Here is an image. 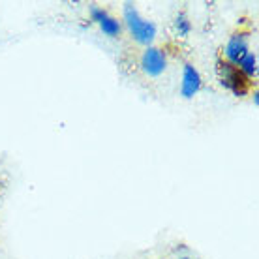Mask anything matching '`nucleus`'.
Listing matches in <instances>:
<instances>
[{
    "label": "nucleus",
    "mask_w": 259,
    "mask_h": 259,
    "mask_svg": "<svg viewBox=\"0 0 259 259\" xmlns=\"http://www.w3.org/2000/svg\"><path fill=\"white\" fill-rule=\"evenodd\" d=\"M122 19H124L126 28H128L130 36H132V39H134L136 44L145 46V47L152 46V41H154L156 36H158V26H156V23H152V21L145 19L134 2H126V4H124Z\"/></svg>",
    "instance_id": "obj_1"
},
{
    "label": "nucleus",
    "mask_w": 259,
    "mask_h": 259,
    "mask_svg": "<svg viewBox=\"0 0 259 259\" xmlns=\"http://www.w3.org/2000/svg\"><path fill=\"white\" fill-rule=\"evenodd\" d=\"M216 75H218V83H220L222 89L229 91L235 98L248 96L252 81H248L239 71L237 66L229 64L224 59H218L216 60Z\"/></svg>",
    "instance_id": "obj_2"
},
{
    "label": "nucleus",
    "mask_w": 259,
    "mask_h": 259,
    "mask_svg": "<svg viewBox=\"0 0 259 259\" xmlns=\"http://www.w3.org/2000/svg\"><path fill=\"white\" fill-rule=\"evenodd\" d=\"M139 66H141L145 75L160 77V75H163V71L167 70V55L162 47H145L141 53V59H139Z\"/></svg>",
    "instance_id": "obj_3"
},
{
    "label": "nucleus",
    "mask_w": 259,
    "mask_h": 259,
    "mask_svg": "<svg viewBox=\"0 0 259 259\" xmlns=\"http://www.w3.org/2000/svg\"><path fill=\"white\" fill-rule=\"evenodd\" d=\"M222 53H224V60L226 62L237 66L240 62V59L250 53V34L242 32V30L231 34Z\"/></svg>",
    "instance_id": "obj_4"
},
{
    "label": "nucleus",
    "mask_w": 259,
    "mask_h": 259,
    "mask_svg": "<svg viewBox=\"0 0 259 259\" xmlns=\"http://www.w3.org/2000/svg\"><path fill=\"white\" fill-rule=\"evenodd\" d=\"M203 89V77H201L199 70L194 64L182 66V77H181V96L186 100H192L194 96L199 94Z\"/></svg>",
    "instance_id": "obj_5"
},
{
    "label": "nucleus",
    "mask_w": 259,
    "mask_h": 259,
    "mask_svg": "<svg viewBox=\"0 0 259 259\" xmlns=\"http://www.w3.org/2000/svg\"><path fill=\"white\" fill-rule=\"evenodd\" d=\"M237 68H239V71L248 79V81L255 79V77H257V73H259L257 55H255L253 51H250L248 55H244V57L240 59V62L237 64Z\"/></svg>",
    "instance_id": "obj_6"
},
{
    "label": "nucleus",
    "mask_w": 259,
    "mask_h": 259,
    "mask_svg": "<svg viewBox=\"0 0 259 259\" xmlns=\"http://www.w3.org/2000/svg\"><path fill=\"white\" fill-rule=\"evenodd\" d=\"M100 26V30L105 34V36H109V38H118L120 32H122V23L117 19V17H113V15H107L105 19H102L98 23Z\"/></svg>",
    "instance_id": "obj_7"
},
{
    "label": "nucleus",
    "mask_w": 259,
    "mask_h": 259,
    "mask_svg": "<svg viewBox=\"0 0 259 259\" xmlns=\"http://www.w3.org/2000/svg\"><path fill=\"white\" fill-rule=\"evenodd\" d=\"M173 28H175V34L179 38H188L190 32H192V23H190V17L184 12H179L175 15V21H173Z\"/></svg>",
    "instance_id": "obj_8"
},
{
    "label": "nucleus",
    "mask_w": 259,
    "mask_h": 259,
    "mask_svg": "<svg viewBox=\"0 0 259 259\" xmlns=\"http://www.w3.org/2000/svg\"><path fill=\"white\" fill-rule=\"evenodd\" d=\"M109 13H107V10H104V8H100V6H91V21L92 23H100L102 19H105Z\"/></svg>",
    "instance_id": "obj_9"
},
{
    "label": "nucleus",
    "mask_w": 259,
    "mask_h": 259,
    "mask_svg": "<svg viewBox=\"0 0 259 259\" xmlns=\"http://www.w3.org/2000/svg\"><path fill=\"white\" fill-rule=\"evenodd\" d=\"M252 100H253V105L257 107V105H259V91H257V89L252 92Z\"/></svg>",
    "instance_id": "obj_10"
},
{
    "label": "nucleus",
    "mask_w": 259,
    "mask_h": 259,
    "mask_svg": "<svg viewBox=\"0 0 259 259\" xmlns=\"http://www.w3.org/2000/svg\"><path fill=\"white\" fill-rule=\"evenodd\" d=\"M177 259H192V257H190V255H179Z\"/></svg>",
    "instance_id": "obj_11"
}]
</instances>
